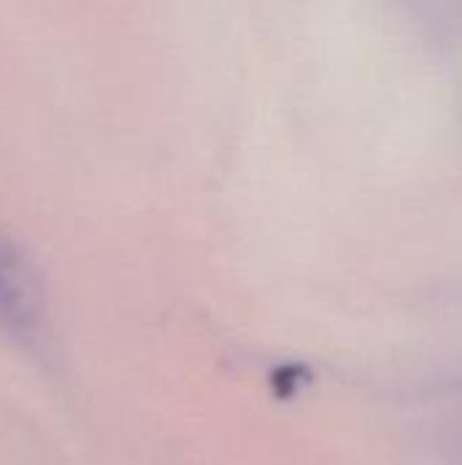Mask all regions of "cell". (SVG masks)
<instances>
[{"instance_id": "1", "label": "cell", "mask_w": 462, "mask_h": 465, "mask_svg": "<svg viewBox=\"0 0 462 465\" xmlns=\"http://www.w3.org/2000/svg\"><path fill=\"white\" fill-rule=\"evenodd\" d=\"M0 332L19 346H35L41 335V300L35 281L14 248L0 232Z\"/></svg>"}]
</instances>
